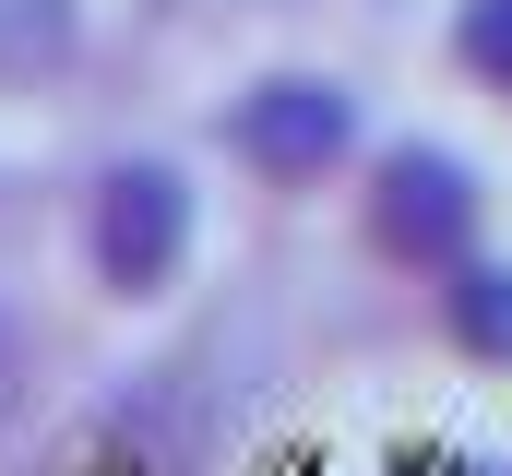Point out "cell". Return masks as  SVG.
I'll return each instance as SVG.
<instances>
[{"instance_id":"5b68a950","label":"cell","mask_w":512,"mask_h":476,"mask_svg":"<svg viewBox=\"0 0 512 476\" xmlns=\"http://www.w3.org/2000/svg\"><path fill=\"white\" fill-rule=\"evenodd\" d=\"M453 286H441V322H453V346L489 357V369H512V262H441Z\"/></svg>"},{"instance_id":"6da1fadb","label":"cell","mask_w":512,"mask_h":476,"mask_svg":"<svg viewBox=\"0 0 512 476\" xmlns=\"http://www.w3.org/2000/svg\"><path fill=\"white\" fill-rule=\"evenodd\" d=\"M84 250H96V286L155 298L179 274V250H191V179L167 155H120L96 179V203H84Z\"/></svg>"},{"instance_id":"277c9868","label":"cell","mask_w":512,"mask_h":476,"mask_svg":"<svg viewBox=\"0 0 512 476\" xmlns=\"http://www.w3.org/2000/svg\"><path fill=\"white\" fill-rule=\"evenodd\" d=\"M84 60V0H0V96H36Z\"/></svg>"},{"instance_id":"7a4b0ae2","label":"cell","mask_w":512,"mask_h":476,"mask_svg":"<svg viewBox=\"0 0 512 476\" xmlns=\"http://www.w3.org/2000/svg\"><path fill=\"white\" fill-rule=\"evenodd\" d=\"M477 167H453L441 143H393L370 167V250L382 262H465L477 250Z\"/></svg>"},{"instance_id":"3957f363","label":"cell","mask_w":512,"mask_h":476,"mask_svg":"<svg viewBox=\"0 0 512 476\" xmlns=\"http://www.w3.org/2000/svg\"><path fill=\"white\" fill-rule=\"evenodd\" d=\"M227 143H239V167L262 179H322V167H346V143H358V108H346V84H322V72H274L251 84L239 108H227Z\"/></svg>"},{"instance_id":"8992f818","label":"cell","mask_w":512,"mask_h":476,"mask_svg":"<svg viewBox=\"0 0 512 476\" xmlns=\"http://www.w3.org/2000/svg\"><path fill=\"white\" fill-rule=\"evenodd\" d=\"M453 60H465L489 96H512V0H465V12H453Z\"/></svg>"}]
</instances>
